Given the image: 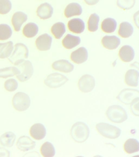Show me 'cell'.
Masks as SVG:
<instances>
[{
    "label": "cell",
    "instance_id": "obj_4",
    "mask_svg": "<svg viewBox=\"0 0 139 157\" xmlns=\"http://www.w3.org/2000/svg\"><path fill=\"white\" fill-rule=\"evenodd\" d=\"M96 128L99 133L103 137L112 139L118 138L121 133V130L118 127L106 123L97 124Z\"/></svg>",
    "mask_w": 139,
    "mask_h": 157
},
{
    "label": "cell",
    "instance_id": "obj_16",
    "mask_svg": "<svg viewBox=\"0 0 139 157\" xmlns=\"http://www.w3.org/2000/svg\"><path fill=\"white\" fill-rule=\"evenodd\" d=\"M27 20V15L22 12H15L12 18V23L14 26V30L19 32L24 23Z\"/></svg>",
    "mask_w": 139,
    "mask_h": 157
},
{
    "label": "cell",
    "instance_id": "obj_10",
    "mask_svg": "<svg viewBox=\"0 0 139 157\" xmlns=\"http://www.w3.org/2000/svg\"><path fill=\"white\" fill-rule=\"evenodd\" d=\"M52 38L47 34H42L37 38L36 45L40 51H47L50 50L52 45Z\"/></svg>",
    "mask_w": 139,
    "mask_h": 157
},
{
    "label": "cell",
    "instance_id": "obj_25",
    "mask_svg": "<svg viewBox=\"0 0 139 157\" xmlns=\"http://www.w3.org/2000/svg\"><path fill=\"white\" fill-rule=\"evenodd\" d=\"M116 21L113 18H108L104 20L101 25V28L103 32L107 33H113L116 29Z\"/></svg>",
    "mask_w": 139,
    "mask_h": 157
},
{
    "label": "cell",
    "instance_id": "obj_35",
    "mask_svg": "<svg viewBox=\"0 0 139 157\" xmlns=\"http://www.w3.org/2000/svg\"><path fill=\"white\" fill-rule=\"evenodd\" d=\"M12 4L9 0H0V14H6L12 9Z\"/></svg>",
    "mask_w": 139,
    "mask_h": 157
},
{
    "label": "cell",
    "instance_id": "obj_34",
    "mask_svg": "<svg viewBox=\"0 0 139 157\" xmlns=\"http://www.w3.org/2000/svg\"><path fill=\"white\" fill-rule=\"evenodd\" d=\"M135 0H117V6L124 10H129L134 7Z\"/></svg>",
    "mask_w": 139,
    "mask_h": 157
},
{
    "label": "cell",
    "instance_id": "obj_6",
    "mask_svg": "<svg viewBox=\"0 0 139 157\" xmlns=\"http://www.w3.org/2000/svg\"><path fill=\"white\" fill-rule=\"evenodd\" d=\"M17 66L20 71V73L17 75L16 77L20 82H26L32 77L34 68L32 63L30 61H24Z\"/></svg>",
    "mask_w": 139,
    "mask_h": 157
},
{
    "label": "cell",
    "instance_id": "obj_39",
    "mask_svg": "<svg viewBox=\"0 0 139 157\" xmlns=\"http://www.w3.org/2000/svg\"><path fill=\"white\" fill-rule=\"evenodd\" d=\"M87 4L90 6H93L98 3L100 0H84Z\"/></svg>",
    "mask_w": 139,
    "mask_h": 157
},
{
    "label": "cell",
    "instance_id": "obj_32",
    "mask_svg": "<svg viewBox=\"0 0 139 157\" xmlns=\"http://www.w3.org/2000/svg\"><path fill=\"white\" fill-rule=\"evenodd\" d=\"M99 20L100 17L96 13L91 14L88 22V28L90 31L94 32L98 29Z\"/></svg>",
    "mask_w": 139,
    "mask_h": 157
},
{
    "label": "cell",
    "instance_id": "obj_5",
    "mask_svg": "<svg viewBox=\"0 0 139 157\" xmlns=\"http://www.w3.org/2000/svg\"><path fill=\"white\" fill-rule=\"evenodd\" d=\"M30 104L31 100L30 97L26 93L23 92H18L13 97V106L18 111H25L30 106Z\"/></svg>",
    "mask_w": 139,
    "mask_h": 157
},
{
    "label": "cell",
    "instance_id": "obj_19",
    "mask_svg": "<svg viewBox=\"0 0 139 157\" xmlns=\"http://www.w3.org/2000/svg\"><path fill=\"white\" fill-rule=\"evenodd\" d=\"M135 51L132 47L125 45L121 48L119 51V57L122 61L125 62H129L134 59Z\"/></svg>",
    "mask_w": 139,
    "mask_h": 157
},
{
    "label": "cell",
    "instance_id": "obj_31",
    "mask_svg": "<svg viewBox=\"0 0 139 157\" xmlns=\"http://www.w3.org/2000/svg\"><path fill=\"white\" fill-rule=\"evenodd\" d=\"M20 73L17 67H9L0 69V78H7L17 75Z\"/></svg>",
    "mask_w": 139,
    "mask_h": 157
},
{
    "label": "cell",
    "instance_id": "obj_37",
    "mask_svg": "<svg viewBox=\"0 0 139 157\" xmlns=\"http://www.w3.org/2000/svg\"><path fill=\"white\" fill-rule=\"evenodd\" d=\"M139 98H135L134 99L133 101L132 102L131 105V109L133 113L134 114V112L135 113V115L138 116L139 115V110L138 108H136V105L139 103Z\"/></svg>",
    "mask_w": 139,
    "mask_h": 157
},
{
    "label": "cell",
    "instance_id": "obj_30",
    "mask_svg": "<svg viewBox=\"0 0 139 157\" xmlns=\"http://www.w3.org/2000/svg\"><path fill=\"white\" fill-rule=\"evenodd\" d=\"M41 153L43 157H52L55 155V149L50 142H46L41 146Z\"/></svg>",
    "mask_w": 139,
    "mask_h": 157
},
{
    "label": "cell",
    "instance_id": "obj_36",
    "mask_svg": "<svg viewBox=\"0 0 139 157\" xmlns=\"http://www.w3.org/2000/svg\"><path fill=\"white\" fill-rule=\"evenodd\" d=\"M4 87L5 89L8 91L13 92L17 89L18 83L15 79L10 78L5 81Z\"/></svg>",
    "mask_w": 139,
    "mask_h": 157
},
{
    "label": "cell",
    "instance_id": "obj_3",
    "mask_svg": "<svg viewBox=\"0 0 139 157\" xmlns=\"http://www.w3.org/2000/svg\"><path fill=\"white\" fill-rule=\"evenodd\" d=\"M29 56V50L27 47L22 43H17L10 57L8 59L13 64L17 66L25 61Z\"/></svg>",
    "mask_w": 139,
    "mask_h": 157
},
{
    "label": "cell",
    "instance_id": "obj_9",
    "mask_svg": "<svg viewBox=\"0 0 139 157\" xmlns=\"http://www.w3.org/2000/svg\"><path fill=\"white\" fill-rule=\"evenodd\" d=\"M139 95L138 90L127 88L122 90L117 98L121 102L128 105L135 98H139Z\"/></svg>",
    "mask_w": 139,
    "mask_h": 157
},
{
    "label": "cell",
    "instance_id": "obj_27",
    "mask_svg": "<svg viewBox=\"0 0 139 157\" xmlns=\"http://www.w3.org/2000/svg\"><path fill=\"white\" fill-rule=\"evenodd\" d=\"M124 151L128 154H132L139 151L138 141L135 139L130 138L127 140L124 144Z\"/></svg>",
    "mask_w": 139,
    "mask_h": 157
},
{
    "label": "cell",
    "instance_id": "obj_33",
    "mask_svg": "<svg viewBox=\"0 0 139 157\" xmlns=\"http://www.w3.org/2000/svg\"><path fill=\"white\" fill-rule=\"evenodd\" d=\"M13 31L8 25L0 24V40H8L11 37Z\"/></svg>",
    "mask_w": 139,
    "mask_h": 157
},
{
    "label": "cell",
    "instance_id": "obj_18",
    "mask_svg": "<svg viewBox=\"0 0 139 157\" xmlns=\"http://www.w3.org/2000/svg\"><path fill=\"white\" fill-rule=\"evenodd\" d=\"M120 39L115 36H106L102 40V45L106 48L113 50L118 48L120 44Z\"/></svg>",
    "mask_w": 139,
    "mask_h": 157
},
{
    "label": "cell",
    "instance_id": "obj_22",
    "mask_svg": "<svg viewBox=\"0 0 139 157\" xmlns=\"http://www.w3.org/2000/svg\"><path fill=\"white\" fill-rule=\"evenodd\" d=\"M81 39L79 36L68 34L62 41L63 46L66 49H71L79 45Z\"/></svg>",
    "mask_w": 139,
    "mask_h": 157
},
{
    "label": "cell",
    "instance_id": "obj_38",
    "mask_svg": "<svg viewBox=\"0 0 139 157\" xmlns=\"http://www.w3.org/2000/svg\"><path fill=\"white\" fill-rule=\"evenodd\" d=\"M10 153L5 148L0 147V157H9Z\"/></svg>",
    "mask_w": 139,
    "mask_h": 157
},
{
    "label": "cell",
    "instance_id": "obj_20",
    "mask_svg": "<svg viewBox=\"0 0 139 157\" xmlns=\"http://www.w3.org/2000/svg\"><path fill=\"white\" fill-rule=\"evenodd\" d=\"M82 12L81 6L76 2L69 4L66 7L64 15L67 18H69L75 16H80Z\"/></svg>",
    "mask_w": 139,
    "mask_h": 157
},
{
    "label": "cell",
    "instance_id": "obj_12",
    "mask_svg": "<svg viewBox=\"0 0 139 157\" xmlns=\"http://www.w3.org/2000/svg\"><path fill=\"white\" fill-rule=\"evenodd\" d=\"M88 58V52L86 48L80 47L73 52L71 55L72 61L75 63L81 64L87 61Z\"/></svg>",
    "mask_w": 139,
    "mask_h": 157
},
{
    "label": "cell",
    "instance_id": "obj_15",
    "mask_svg": "<svg viewBox=\"0 0 139 157\" xmlns=\"http://www.w3.org/2000/svg\"><path fill=\"white\" fill-rule=\"evenodd\" d=\"M52 68L56 71L69 73L74 69V66L68 60H60L56 61L52 65Z\"/></svg>",
    "mask_w": 139,
    "mask_h": 157
},
{
    "label": "cell",
    "instance_id": "obj_29",
    "mask_svg": "<svg viewBox=\"0 0 139 157\" xmlns=\"http://www.w3.org/2000/svg\"><path fill=\"white\" fill-rule=\"evenodd\" d=\"M51 32L56 39H60L65 33V25L62 22L56 23L51 28Z\"/></svg>",
    "mask_w": 139,
    "mask_h": 157
},
{
    "label": "cell",
    "instance_id": "obj_1",
    "mask_svg": "<svg viewBox=\"0 0 139 157\" xmlns=\"http://www.w3.org/2000/svg\"><path fill=\"white\" fill-rule=\"evenodd\" d=\"M90 134V130L86 124L79 121L74 124L71 130V135L75 142L82 143L88 138Z\"/></svg>",
    "mask_w": 139,
    "mask_h": 157
},
{
    "label": "cell",
    "instance_id": "obj_13",
    "mask_svg": "<svg viewBox=\"0 0 139 157\" xmlns=\"http://www.w3.org/2000/svg\"><path fill=\"white\" fill-rule=\"evenodd\" d=\"M53 9L50 4L45 2L40 5L38 7L36 13L37 16L41 19H48L52 17Z\"/></svg>",
    "mask_w": 139,
    "mask_h": 157
},
{
    "label": "cell",
    "instance_id": "obj_23",
    "mask_svg": "<svg viewBox=\"0 0 139 157\" xmlns=\"http://www.w3.org/2000/svg\"><path fill=\"white\" fill-rule=\"evenodd\" d=\"M16 136L13 132H6L0 137V143L3 147H11L15 142Z\"/></svg>",
    "mask_w": 139,
    "mask_h": 157
},
{
    "label": "cell",
    "instance_id": "obj_17",
    "mask_svg": "<svg viewBox=\"0 0 139 157\" xmlns=\"http://www.w3.org/2000/svg\"><path fill=\"white\" fill-rule=\"evenodd\" d=\"M68 27L71 32L75 34H81L85 30V23L80 18H73L68 22Z\"/></svg>",
    "mask_w": 139,
    "mask_h": 157
},
{
    "label": "cell",
    "instance_id": "obj_24",
    "mask_svg": "<svg viewBox=\"0 0 139 157\" xmlns=\"http://www.w3.org/2000/svg\"><path fill=\"white\" fill-rule=\"evenodd\" d=\"M134 33V28L131 24L128 22H123L121 23L118 34L122 37L129 38Z\"/></svg>",
    "mask_w": 139,
    "mask_h": 157
},
{
    "label": "cell",
    "instance_id": "obj_14",
    "mask_svg": "<svg viewBox=\"0 0 139 157\" xmlns=\"http://www.w3.org/2000/svg\"><path fill=\"white\" fill-rule=\"evenodd\" d=\"M30 132L31 137L36 140L43 139L46 135V128L41 123H36L30 128Z\"/></svg>",
    "mask_w": 139,
    "mask_h": 157
},
{
    "label": "cell",
    "instance_id": "obj_21",
    "mask_svg": "<svg viewBox=\"0 0 139 157\" xmlns=\"http://www.w3.org/2000/svg\"><path fill=\"white\" fill-rule=\"evenodd\" d=\"M139 75L138 71L134 69L129 70L125 74L126 83L130 86H137L138 85Z\"/></svg>",
    "mask_w": 139,
    "mask_h": 157
},
{
    "label": "cell",
    "instance_id": "obj_7",
    "mask_svg": "<svg viewBox=\"0 0 139 157\" xmlns=\"http://www.w3.org/2000/svg\"><path fill=\"white\" fill-rule=\"evenodd\" d=\"M69 80L68 78L64 75L58 73L51 74L47 76L45 80L44 83L49 88H59L65 84Z\"/></svg>",
    "mask_w": 139,
    "mask_h": 157
},
{
    "label": "cell",
    "instance_id": "obj_26",
    "mask_svg": "<svg viewBox=\"0 0 139 157\" xmlns=\"http://www.w3.org/2000/svg\"><path fill=\"white\" fill-rule=\"evenodd\" d=\"M14 46L13 41L0 43V58L4 59L10 56L13 51Z\"/></svg>",
    "mask_w": 139,
    "mask_h": 157
},
{
    "label": "cell",
    "instance_id": "obj_11",
    "mask_svg": "<svg viewBox=\"0 0 139 157\" xmlns=\"http://www.w3.org/2000/svg\"><path fill=\"white\" fill-rule=\"evenodd\" d=\"M16 146L20 151L25 152L34 149L36 146V142L28 136H22L18 139Z\"/></svg>",
    "mask_w": 139,
    "mask_h": 157
},
{
    "label": "cell",
    "instance_id": "obj_8",
    "mask_svg": "<svg viewBox=\"0 0 139 157\" xmlns=\"http://www.w3.org/2000/svg\"><path fill=\"white\" fill-rule=\"evenodd\" d=\"M96 85L94 78L90 75H83L79 79L78 86L79 90L82 93H90L94 89Z\"/></svg>",
    "mask_w": 139,
    "mask_h": 157
},
{
    "label": "cell",
    "instance_id": "obj_2",
    "mask_svg": "<svg viewBox=\"0 0 139 157\" xmlns=\"http://www.w3.org/2000/svg\"><path fill=\"white\" fill-rule=\"evenodd\" d=\"M106 115L108 120L116 123H121L128 119L126 111L122 107L118 105H113L108 108Z\"/></svg>",
    "mask_w": 139,
    "mask_h": 157
},
{
    "label": "cell",
    "instance_id": "obj_28",
    "mask_svg": "<svg viewBox=\"0 0 139 157\" xmlns=\"http://www.w3.org/2000/svg\"><path fill=\"white\" fill-rule=\"evenodd\" d=\"M23 32V34L26 37H34L38 33V26L34 23H29L24 27Z\"/></svg>",
    "mask_w": 139,
    "mask_h": 157
}]
</instances>
